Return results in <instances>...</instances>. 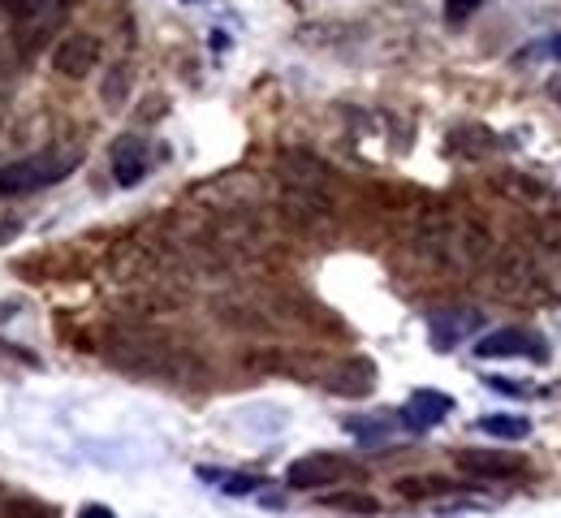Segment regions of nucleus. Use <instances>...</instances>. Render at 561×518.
<instances>
[{"mask_svg":"<svg viewBox=\"0 0 561 518\" xmlns=\"http://www.w3.org/2000/svg\"><path fill=\"white\" fill-rule=\"evenodd\" d=\"M73 164H78L73 156H57V151L9 160V164H0V199H18V195H35L44 186H57L61 177H70Z\"/></svg>","mask_w":561,"mask_h":518,"instance_id":"f257e3e1","label":"nucleus"},{"mask_svg":"<svg viewBox=\"0 0 561 518\" xmlns=\"http://www.w3.org/2000/svg\"><path fill=\"white\" fill-rule=\"evenodd\" d=\"M351 475H358V467H354L351 458H342V453H307V458L285 467V484L298 488V493H316V488L342 484Z\"/></svg>","mask_w":561,"mask_h":518,"instance_id":"f03ea898","label":"nucleus"},{"mask_svg":"<svg viewBox=\"0 0 561 518\" xmlns=\"http://www.w3.org/2000/svg\"><path fill=\"white\" fill-rule=\"evenodd\" d=\"M480 359H545V342L527 329H496L476 342Z\"/></svg>","mask_w":561,"mask_h":518,"instance_id":"7ed1b4c3","label":"nucleus"},{"mask_svg":"<svg viewBox=\"0 0 561 518\" xmlns=\"http://www.w3.org/2000/svg\"><path fill=\"white\" fill-rule=\"evenodd\" d=\"M100 57H104L100 39L87 35V31H78V35H66V39L57 44L53 66H57V74H66V78H87L95 66H100Z\"/></svg>","mask_w":561,"mask_h":518,"instance_id":"20e7f679","label":"nucleus"},{"mask_svg":"<svg viewBox=\"0 0 561 518\" xmlns=\"http://www.w3.org/2000/svg\"><path fill=\"white\" fill-rule=\"evenodd\" d=\"M108 164H113V182L117 186H139L142 177L151 173V148H147V139H139V135L117 139Z\"/></svg>","mask_w":561,"mask_h":518,"instance_id":"39448f33","label":"nucleus"},{"mask_svg":"<svg viewBox=\"0 0 561 518\" xmlns=\"http://www.w3.org/2000/svg\"><path fill=\"white\" fill-rule=\"evenodd\" d=\"M458 467L476 480H510L523 471V458H514L505 449H458Z\"/></svg>","mask_w":561,"mask_h":518,"instance_id":"423d86ee","label":"nucleus"},{"mask_svg":"<svg viewBox=\"0 0 561 518\" xmlns=\"http://www.w3.org/2000/svg\"><path fill=\"white\" fill-rule=\"evenodd\" d=\"M454 411V398H445V393H432V389H420L411 402H407V411H402V419L423 433V428H432V424H440L445 415Z\"/></svg>","mask_w":561,"mask_h":518,"instance_id":"0eeeda50","label":"nucleus"},{"mask_svg":"<svg viewBox=\"0 0 561 518\" xmlns=\"http://www.w3.org/2000/svg\"><path fill=\"white\" fill-rule=\"evenodd\" d=\"M4 4L26 26H57L66 18V9H70V0H4Z\"/></svg>","mask_w":561,"mask_h":518,"instance_id":"6e6552de","label":"nucleus"},{"mask_svg":"<svg viewBox=\"0 0 561 518\" xmlns=\"http://www.w3.org/2000/svg\"><path fill=\"white\" fill-rule=\"evenodd\" d=\"M320 506H324V510H337V515H354V518L380 515V502H376L371 493H329V497H320Z\"/></svg>","mask_w":561,"mask_h":518,"instance_id":"1a4fd4ad","label":"nucleus"},{"mask_svg":"<svg viewBox=\"0 0 561 518\" xmlns=\"http://www.w3.org/2000/svg\"><path fill=\"white\" fill-rule=\"evenodd\" d=\"M480 433L501 437V441H523V437H531V424L523 415H484L480 419Z\"/></svg>","mask_w":561,"mask_h":518,"instance_id":"9d476101","label":"nucleus"},{"mask_svg":"<svg viewBox=\"0 0 561 518\" xmlns=\"http://www.w3.org/2000/svg\"><path fill=\"white\" fill-rule=\"evenodd\" d=\"M458 484H449V480H436V475H415V480H398V493L402 497H445V493H454Z\"/></svg>","mask_w":561,"mask_h":518,"instance_id":"9b49d317","label":"nucleus"},{"mask_svg":"<svg viewBox=\"0 0 561 518\" xmlns=\"http://www.w3.org/2000/svg\"><path fill=\"white\" fill-rule=\"evenodd\" d=\"M4 518H57V510L48 502H35V497H9Z\"/></svg>","mask_w":561,"mask_h":518,"instance_id":"f8f14e48","label":"nucleus"},{"mask_svg":"<svg viewBox=\"0 0 561 518\" xmlns=\"http://www.w3.org/2000/svg\"><path fill=\"white\" fill-rule=\"evenodd\" d=\"M476 9H480V0H445V18L449 22H467Z\"/></svg>","mask_w":561,"mask_h":518,"instance_id":"ddd939ff","label":"nucleus"},{"mask_svg":"<svg viewBox=\"0 0 561 518\" xmlns=\"http://www.w3.org/2000/svg\"><path fill=\"white\" fill-rule=\"evenodd\" d=\"M78 518H117V515H113L108 506H82V510H78Z\"/></svg>","mask_w":561,"mask_h":518,"instance_id":"4468645a","label":"nucleus"},{"mask_svg":"<svg viewBox=\"0 0 561 518\" xmlns=\"http://www.w3.org/2000/svg\"><path fill=\"white\" fill-rule=\"evenodd\" d=\"M549 53H553V57H561V35H553V39H549Z\"/></svg>","mask_w":561,"mask_h":518,"instance_id":"2eb2a0df","label":"nucleus"},{"mask_svg":"<svg viewBox=\"0 0 561 518\" xmlns=\"http://www.w3.org/2000/svg\"><path fill=\"white\" fill-rule=\"evenodd\" d=\"M549 91H553V100H561V78H553V82H549Z\"/></svg>","mask_w":561,"mask_h":518,"instance_id":"dca6fc26","label":"nucleus"}]
</instances>
